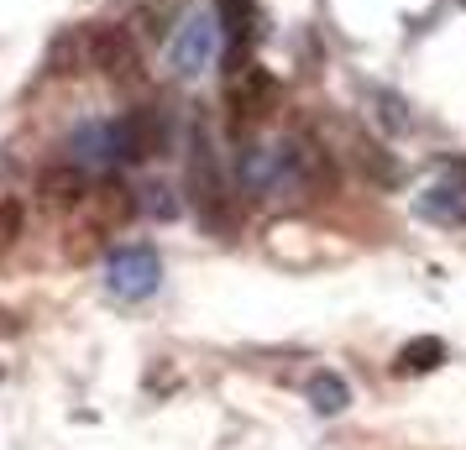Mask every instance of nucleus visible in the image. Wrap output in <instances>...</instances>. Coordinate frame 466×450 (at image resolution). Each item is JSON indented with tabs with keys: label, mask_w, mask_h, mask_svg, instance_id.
<instances>
[{
	"label": "nucleus",
	"mask_w": 466,
	"mask_h": 450,
	"mask_svg": "<svg viewBox=\"0 0 466 450\" xmlns=\"http://www.w3.org/2000/svg\"><path fill=\"white\" fill-rule=\"evenodd\" d=\"M220 47H226L220 11H215V5H205V11H189V16L178 22V32H173V43H168V64H173V74L199 79V74H210V68H215Z\"/></svg>",
	"instance_id": "f03ea898"
},
{
	"label": "nucleus",
	"mask_w": 466,
	"mask_h": 450,
	"mask_svg": "<svg viewBox=\"0 0 466 450\" xmlns=\"http://www.w3.org/2000/svg\"><path fill=\"white\" fill-rule=\"evenodd\" d=\"M309 404H315L319 414H340V408L351 404V387L340 383L336 372H315V377H309Z\"/></svg>",
	"instance_id": "9d476101"
},
{
	"label": "nucleus",
	"mask_w": 466,
	"mask_h": 450,
	"mask_svg": "<svg viewBox=\"0 0 466 450\" xmlns=\"http://www.w3.org/2000/svg\"><path fill=\"white\" fill-rule=\"evenodd\" d=\"M157 283H163V262H157L152 246H116L106 257V288L116 299L142 304L157 294Z\"/></svg>",
	"instance_id": "20e7f679"
},
{
	"label": "nucleus",
	"mask_w": 466,
	"mask_h": 450,
	"mask_svg": "<svg viewBox=\"0 0 466 450\" xmlns=\"http://www.w3.org/2000/svg\"><path fill=\"white\" fill-rule=\"evenodd\" d=\"M68 163H79L85 173H110L137 163L131 157V131L127 115H106V121H79L68 136Z\"/></svg>",
	"instance_id": "7ed1b4c3"
},
{
	"label": "nucleus",
	"mask_w": 466,
	"mask_h": 450,
	"mask_svg": "<svg viewBox=\"0 0 466 450\" xmlns=\"http://www.w3.org/2000/svg\"><path fill=\"white\" fill-rule=\"evenodd\" d=\"M89 68H100L110 79L137 68V43L127 26H89Z\"/></svg>",
	"instance_id": "39448f33"
},
{
	"label": "nucleus",
	"mask_w": 466,
	"mask_h": 450,
	"mask_svg": "<svg viewBox=\"0 0 466 450\" xmlns=\"http://www.w3.org/2000/svg\"><path fill=\"white\" fill-rule=\"evenodd\" d=\"M441 362H445V341H435V335L409 341V345L399 351V372H403V377H414V372H435Z\"/></svg>",
	"instance_id": "1a4fd4ad"
},
{
	"label": "nucleus",
	"mask_w": 466,
	"mask_h": 450,
	"mask_svg": "<svg viewBox=\"0 0 466 450\" xmlns=\"http://www.w3.org/2000/svg\"><path fill=\"white\" fill-rule=\"evenodd\" d=\"M236 184L257 199H273V194H294L309 184V152L294 142H278V147H241L236 152Z\"/></svg>",
	"instance_id": "f257e3e1"
},
{
	"label": "nucleus",
	"mask_w": 466,
	"mask_h": 450,
	"mask_svg": "<svg viewBox=\"0 0 466 450\" xmlns=\"http://www.w3.org/2000/svg\"><path fill=\"white\" fill-rule=\"evenodd\" d=\"M37 189H43L47 199H85L89 173L79 168V163H58V168H47L43 178H37Z\"/></svg>",
	"instance_id": "6e6552de"
},
{
	"label": "nucleus",
	"mask_w": 466,
	"mask_h": 450,
	"mask_svg": "<svg viewBox=\"0 0 466 450\" xmlns=\"http://www.w3.org/2000/svg\"><path fill=\"white\" fill-rule=\"evenodd\" d=\"M278 100V85L262 74V68H247L241 79L231 85V110H236V121H262L268 110H273Z\"/></svg>",
	"instance_id": "0eeeda50"
},
{
	"label": "nucleus",
	"mask_w": 466,
	"mask_h": 450,
	"mask_svg": "<svg viewBox=\"0 0 466 450\" xmlns=\"http://www.w3.org/2000/svg\"><path fill=\"white\" fill-rule=\"evenodd\" d=\"M147 199H142V210L157 215V220H173L178 215V199H173V189H163V184H152V189H142Z\"/></svg>",
	"instance_id": "ddd939ff"
},
{
	"label": "nucleus",
	"mask_w": 466,
	"mask_h": 450,
	"mask_svg": "<svg viewBox=\"0 0 466 450\" xmlns=\"http://www.w3.org/2000/svg\"><path fill=\"white\" fill-rule=\"evenodd\" d=\"M414 215L430 220V225H461L466 220V184L461 178H441L414 199Z\"/></svg>",
	"instance_id": "423d86ee"
},
{
	"label": "nucleus",
	"mask_w": 466,
	"mask_h": 450,
	"mask_svg": "<svg viewBox=\"0 0 466 450\" xmlns=\"http://www.w3.org/2000/svg\"><path fill=\"white\" fill-rule=\"evenodd\" d=\"M22 225H26V210H22V199H5V205H0V252H5L11 241L22 236Z\"/></svg>",
	"instance_id": "f8f14e48"
},
{
	"label": "nucleus",
	"mask_w": 466,
	"mask_h": 450,
	"mask_svg": "<svg viewBox=\"0 0 466 450\" xmlns=\"http://www.w3.org/2000/svg\"><path fill=\"white\" fill-rule=\"evenodd\" d=\"M378 100H382V121H388L393 131H409V115H403V100H399V95L378 89Z\"/></svg>",
	"instance_id": "4468645a"
},
{
	"label": "nucleus",
	"mask_w": 466,
	"mask_h": 450,
	"mask_svg": "<svg viewBox=\"0 0 466 450\" xmlns=\"http://www.w3.org/2000/svg\"><path fill=\"white\" fill-rule=\"evenodd\" d=\"M220 26H226V43H241L252 32V0H215Z\"/></svg>",
	"instance_id": "9b49d317"
}]
</instances>
